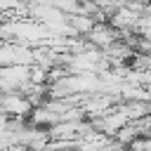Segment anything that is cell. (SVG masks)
<instances>
[{
    "label": "cell",
    "instance_id": "cell-1",
    "mask_svg": "<svg viewBox=\"0 0 151 151\" xmlns=\"http://www.w3.org/2000/svg\"><path fill=\"white\" fill-rule=\"evenodd\" d=\"M31 109V101L28 99H21V94H5V113L7 116H21Z\"/></svg>",
    "mask_w": 151,
    "mask_h": 151
},
{
    "label": "cell",
    "instance_id": "cell-2",
    "mask_svg": "<svg viewBox=\"0 0 151 151\" xmlns=\"http://www.w3.org/2000/svg\"><path fill=\"white\" fill-rule=\"evenodd\" d=\"M90 35H92V42H97V45H111V40H113V31L106 26H94L90 31Z\"/></svg>",
    "mask_w": 151,
    "mask_h": 151
}]
</instances>
